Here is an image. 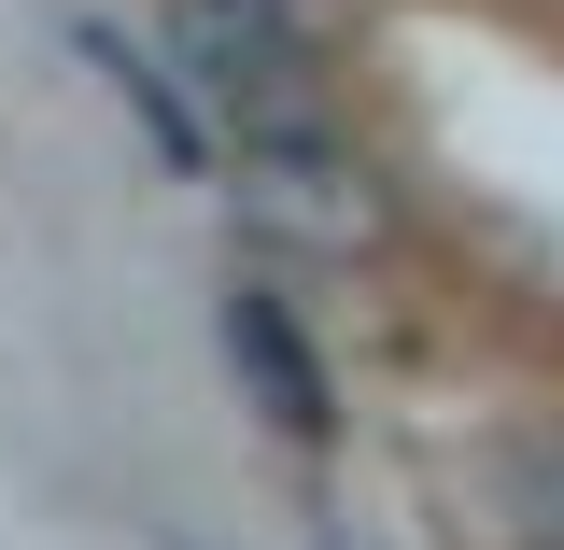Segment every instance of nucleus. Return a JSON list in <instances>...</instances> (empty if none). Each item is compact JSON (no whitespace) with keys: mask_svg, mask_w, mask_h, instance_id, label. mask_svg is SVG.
Returning a JSON list of instances; mask_svg holds the SVG:
<instances>
[{"mask_svg":"<svg viewBox=\"0 0 564 550\" xmlns=\"http://www.w3.org/2000/svg\"><path fill=\"white\" fill-rule=\"evenodd\" d=\"M170 57L198 71L226 114H254V128L311 114V29H296V0H170Z\"/></svg>","mask_w":564,"mask_h":550,"instance_id":"nucleus-2","label":"nucleus"},{"mask_svg":"<svg viewBox=\"0 0 564 550\" xmlns=\"http://www.w3.org/2000/svg\"><path fill=\"white\" fill-rule=\"evenodd\" d=\"M226 198H240V226H269V240H296V255H352V240L381 226V198H367L352 141H325V114H296V128H240Z\"/></svg>","mask_w":564,"mask_h":550,"instance_id":"nucleus-1","label":"nucleus"},{"mask_svg":"<svg viewBox=\"0 0 564 550\" xmlns=\"http://www.w3.org/2000/svg\"><path fill=\"white\" fill-rule=\"evenodd\" d=\"M508 522H522V550H564V438H522V466H508Z\"/></svg>","mask_w":564,"mask_h":550,"instance_id":"nucleus-5","label":"nucleus"},{"mask_svg":"<svg viewBox=\"0 0 564 550\" xmlns=\"http://www.w3.org/2000/svg\"><path fill=\"white\" fill-rule=\"evenodd\" d=\"M226 367L254 381V410L311 452V438H339V381H325V353H311V325L282 311L269 282H226Z\"/></svg>","mask_w":564,"mask_h":550,"instance_id":"nucleus-3","label":"nucleus"},{"mask_svg":"<svg viewBox=\"0 0 564 550\" xmlns=\"http://www.w3.org/2000/svg\"><path fill=\"white\" fill-rule=\"evenodd\" d=\"M85 57L113 71V99H128V128L155 141V170H184V184H198V170H212V141H198V114H184V85H170V57H128L113 29H85Z\"/></svg>","mask_w":564,"mask_h":550,"instance_id":"nucleus-4","label":"nucleus"}]
</instances>
